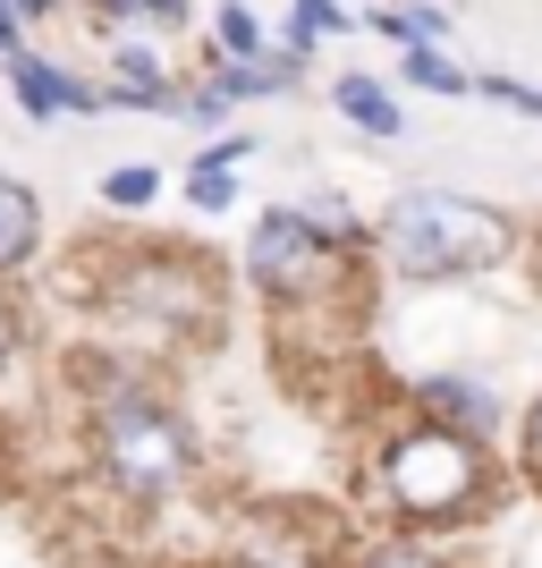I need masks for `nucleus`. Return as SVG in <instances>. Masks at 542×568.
Listing matches in <instances>:
<instances>
[{
	"label": "nucleus",
	"instance_id": "obj_1",
	"mask_svg": "<svg viewBox=\"0 0 542 568\" xmlns=\"http://www.w3.org/2000/svg\"><path fill=\"white\" fill-rule=\"evenodd\" d=\"M374 493L416 535L467 526L492 500V442H474V433L441 425V416H407V425L381 433V450H374Z\"/></svg>",
	"mask_w": 542,
	"mask_h": 568
},
{
	"label": "nucleus",
	"instance_id": "obj_2",
	"mask_svg": "<svg viewBox=\"0 0 542 568\" xmlns=\"http://www.w3.org/2000/svg\"><path fill=\"white\" fill-rule=\"evenodd\" d=\"M94 467L119 500H136V509H162L195 484L204 467V442L195 425L178 416V399H162L153 382L136 374H111L94 390Z\"/></svg>",
	"mask_w": 542,
	"mask_h": 568
},
{
	"label": "nucleus",
	"instance_id": "obj_3",
	"mask_svg": "<svg viewBox=\"0 0 542 568\" xmlns=\"http://www.w3.org/2000/svg\"><path fill=\"white\" fill-rule=\"evenodd\" d=\"M374 246L399 281H467V272H500L518 255V221L483 204L467 187H399L390 213L374 221Z\"/></svg>",
	"mask_w": 542,
	"mask_h": 568
},
{
	"label": "nucleus",
	"instance_id": "obj_4",
	"mask_svg": "<svg viewBox=\"0 0 542 568\" xmlns=\"http://www.w3.org/2000/svg\"><path fill=\"white\" fill-rule=\"evenodd\" d=\"M94 297L119 323H144L162 339L221 332V281H213V263H195L187 246H136V255H119Z\"/></svg>",
	"mask_w": 542,
	"mask_h": 568
},
{
	"label": "nucleus",
	"instance_id": "obj_5",
	"mask_svg": "<svg viewBox=\"0 0 542 568\" xmlns=\"http://www.w3.org/2000/svg\"><path fill=\"white\" fill-rule=\"evenodd\" d=\"M348 255L356 246H339V237H323L297 204H272V213L246 230V281H255L263 306H330L339 288H348Z\"/></svg>",
	"mask_w": 542,
	"mask_h": 568
},
{
	"label": "nucleus",
	"instance_id": "obj_6",
	"mask_svg": "<svg viewBox=\"0 0 542 568\" xmlns=\"http://www.w3.org/2000/svg\"><path fill=\"white\" fill-rule=\"evenodd\" d=\"M9 69V94H18V111L25 119H85V111H102V85H76L60 60H43V51H9L0 60Z\"/></svg>",
	"mask_w": 542,
	"mask_h": 568
},
{
	"label": "nucleus",
	"instance_id": "obj_7",
	"mask_svg": "<svg viewBox=\"0 0 542 568\" xmlns=\"http://www.w3.org/2000/svg\"><path fill=\"white\" fill-rule=\"evenodd\" d=\"M407 399H416V416H441V425L474 433V442H492V433L509 425V407H500V390L483 374H432V382H416Z\"/></svg>",
	"mask_w": 542,
	"mask_h": 568
},
{
	"label": "nucleus",
	"instance_id": "obj_8",
	"mask_svg": "<svg viewBox=\"0 0 542 568\" xmlns=\"http://www.w3.org/2000/svg\"><path fill=\"white\" fill-rule=\"evenodd\" d=\"M102 102H119V111H178V85H170L162 51L144 43V34H119L111 43V85H102Z\"/></svg>",
	"mask_w": 542,
	"mask_h": 568
},
{
	"label": "nucleus",
	"instance_id": "obj_9",
	"mask_svg": "<svg viewBox=\"0 0 542 568\" xmlns=\"http://www.w3.org/2000/svg\"><path fill=\"white\" fill-rule=\"evenodd\" d=\"M330 111L348 119V128H365V136L374 144H399L407 136V111H399V94H390V85H381V77H330Z\"/></svg>",
	"mask_w": 542,
	"mask_h": 568
},
{
	"label": "nucleus",
	"instance_id": "obj_10",
	"mask_svg": "<svg viewBox=\"0 0 542 568\" xmlns=\"http://www.w3.org/2000/svg\"><path fill=\"white\" fill-rule=\"evenodd\" d=\"M43 255V195L25 179H0V272H25Z\"/></svg>",
	"mask_w": 542,
	"mask_h": 568
},
{
	"label": "nucleus",
	"instance_id": "obj_11",
	"mask_svg": "<svg viewBox=\"0 0 542 568\" xmlns=\"http://www.w3.org/2000/svg\"><path fill=\"white\" fill-rule=\"evenodd\" d=\"M381 34V43H449V9H432V0H390V9H374V18H365Z\"/></svg>",
	"mask_w": 542,
	"mask_h": 568
},
{
	"label": "nucleus",
	"instance_id": "obj_12",
	"mask_svg": "<svg viewBox=\"0 0 542 568\" xmlns=\"http://www.w3.org/2000/svg\"><path fill=\"white\" fill-rule=\"evenodd\" d=\"M213 51L221 60H263V51H272V26H263L246 0H221L213 9Z\"/></svg>",
	"mask_w": 542,
	"mask_h": 568
},
{
	"label": "nucleus",
	"instance_id": "obj_13",
	"mask_svg": "<svg viewBox=\"0 0 542 568\" xmlns=\"http://www.w3.org/2000/svg\"><path fill=\"white\" fill-rule=\"evenodd\" d=\"M407 85H416V94H474V77L458 69V60H449L441 43H407Z\"/></svg>",
	"mask_w": 542,
	"mask_h": 568
},
{
	"label": "nucleus",
	"instance_id": "obj_14",
	"mask_svg": "<svg viewBox=\"0 0 542 568\" xmlns=\"http://www.w3.org/2000/svg\"><path fill=\"white\" fill-rule=\"evenodd\" d=\"M356 568H449V560L425 544V535H416V526H399V535H381V544L356 551Z\"/></svg>",
	"mask_w": 542,
	"mask_h": 568
},
{
	"label": "nucleus",
	"instance_id": "obj_15",
	"mask_svg": "<svg viewBox=\"0 0 542 568\" xmlns=\"http://www.w3.org/2000/svg\"><path fill=\"white\" fill-rule=\"evenodd\" d=\"M153 195H162V170H144V162L102 170V204H111V213H144Z\"/></svg>",
	"mask_w": 542,
	"mask_h": 568
},
{
	"label": "nucleus",
	"instance_id": "obj_16",
	"mask_svg": "<svg viewBox=\"0 0 542 568\" xmlns=\"http://www.w3.org/2000/svg\"><path fill=\"white\" fill-rule=\"evenodd\" d=\"M297 213H306V221H314L323 237H339V246H374V230H365V221L348 213V195H306Z\"/></svg>",
	"mask_w": 542,
	"mask_h": 568
},
{
	"label": "nucleus",
	"instance_id": "obj_17",
	"mask_svg": "<svg viewBox=\"0 0 542 568\" xmlns=\"http://www.w3.org/2000/svg\"><path fill=\"white\" fill-rule=\"evenodd\" d=\"M187 204H195L204 221H213V213H237V170L195 162V170H187Z\"/></svg>",
	"mask_w": 542,
	"mask_h": 568
},
{
	"label": "nucleus",
	"instance_id": "obj_18",
	"mask_svg": "<svg viewBox=\"0 0 542 568\" xmlns=\"http://www.w3.org/2000/svg\"><path fill=\"white\" fill-rule=\"evenodd\" d=\"M474 94H492V102H509V111L542 119V85H525V77H500V69H483V77H474Z\"/></svg>",
	"mask_w": 542,
	"mask_h": 568
},
{
	"label": "nucleus",
	"instance_id": "obj_19",
	"mask_svg": "<svg viewBox=\"0 0 542 568\" xmlns=\"http://www.w3.org/2000/svg\"><path fill=\"white\" fill-rule=\"evenodd\" d=\"M25 356V306H18V288H9V272H0V374Z\"/></svg>",
	"mask_w": 542,
	"mask_h": 568
},
{
	"label": "nucleus",
	"instance_id": "obj_20",
	"mask_svg": "<svg viewBox=\"0 0 542 568\" xmlns=\"http://www.w3.org/2000/svg\"><path fill=\"white\" fill-rule=\"evenodd\" d=\"M178 111H187L195 128H204V136H213V128H229V111H237V102L221 94V85H195V94H178Z\"/></svg>",
	"mask_w": 542,
	"mask_h": 568
},
{
	"label": "nucleus",
	"instance_id": "obj_21",
	"mask_svg": "<svg viewBox=\"0 0 542 568\" xmlns=\"http://www.w3.org/2000/svg\"><path fill=\"white\" fill-rule=\"evenodd\" d=\"M246 153H255V136H246V128H213V144H195V162H213V170H237Z\"/></svg>",
	"mask_w": 542,
	"mask_h": 568
},
{
	"label": "nucleus",
	"instance_id": "obj_22",
	"mask_svg": "<svg viewBox=\"0 0 542 568\" xmlns=\"http://www.w3.org/2000/svg\"><path fill=\"white\" fill-rule=\"evenodd\" d=\"M288 18H306L314 34H348L356 9H339V0H288Z\"/></svg>",
	"mask_w": 542,
	"mask_h": 568
},
{
	"label": "nucleus",
	"instance_id": "obj_23",
	"mask_svg": "<svg viewBox=\"0 0 542 568\" xmlns=\"http://www.w3.org/2000/svg\"><path fill=\"white\" fill-rule=\"evenodd\" d=\"M518 458H525V475L542 484V399H534V407L518 416Z\"/></svg>",
	"mask_w": 542,
	"mask_h": 568
},
{
	"label": "nucleus",
	"instance_id": "obj_24",
	"mask_svg": "<svg viewBox=\"0 0 542 568\" xmlns=\"http://www.w3.org/2000/svg\"><path fill=\"white\" fill-rule=\"evenodd\" d=\"M9 51H25V18L9 9V0H0V60H9Z\"/></svg>",
	"mask_w": 542,
	"mask_h": 568
},
{
	"label": "nucleus",
	"instance_id": "obj_25",
	"mask_svg": "<svg viewBox=\"0 0 542 568\" xmlns=\"http://www.w3.org/2000/svg\"><path fill=\"white\" fill-rule=\"evenodd\" d=\"M9 9H18V18H60L69 0H9Z\"/></svg>",
	"mask_w": 542,
	"mask_h": 568
}]
</instances>
